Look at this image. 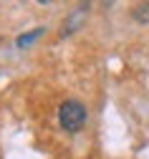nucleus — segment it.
Masks as SVG:
<instances>
[{"label": "nucleus", "mask_w": 149, "mask_h": 159, "mask_svg": "<svg viewBox=\"0 0 149 159\" xmlns=\"http://www.w3.org/2000/svg\"><path fill=\"white\" fill-rule=\"evenodd\" d=\"M86 119H89V111L86 106H83L81 101H76V98H71V101H63L61 109H58V121L61 126L66 129V131H81L83 124H86Z\"/></svg>", "instance_id": "obj_1"}, {"label": "nucleus", "mask_w": 149, "mask_h": 159, "mask_svg": "<svg viewBox=\"0 0 149 159\" xmlns=\"http://www.w3.org/2000/svg\"><path fill=\"white\" fill-rule=\"evenodd\" d=\"M40 33H43V30H40V28H38V30H33L30 35H23V38H18V46H20V48H23V46H28L30 41H35V38H38Z\"/></svg>", "instance_id": "obj_3"}, {"label": "nucleus", "mask_w": 149, "mask_h": 159, "mask_svg": "<svg viewBox=\"0 0 149 159\" xmlns=\"http://www.w3.org/2000/svg\"><path fill=\"white\" fill-rule=\"evenodd\" d=\"M134 18L139 23H144V20H149V5H139L137 10H134Z\"/></svg>", "instance_id": "obj_2"}]
</instances>
